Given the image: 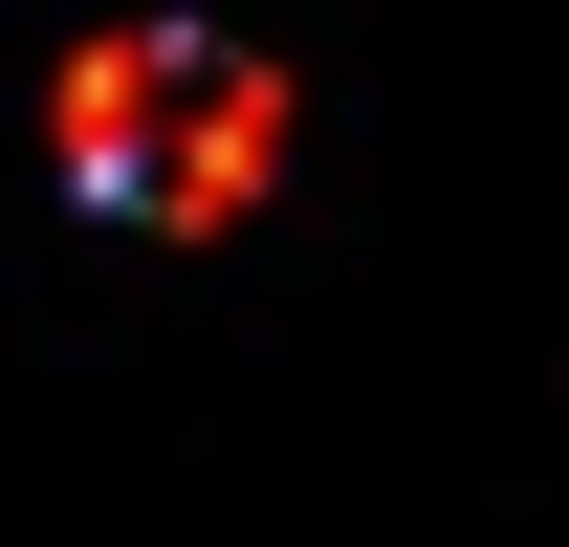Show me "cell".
<instances>
[{
  "instance_id": "cell-1",
  "label": "cell",
  "mask_w": 569,
  "mask_h": 547,
  "mask_svg": "<svg viewBox=\"0 0 569 547\" xmlns=\"http://www.w3.org/2000/svg\"><path fill=\"white\" fill-rule=\"evenodd\" d=\"M176 67H198V22H110V44H67V88H44V153H67V198H88V219H132V198H153Z\"/></svg>"
},
{
  "instance_id": "cell-2",
  "label": "cell",
  "mask_w": 569,
  "mask_h": 547,
  "mask_svg": "<svg viewBox=\"0 0 569 547\" xmlns=\"http://www.w3.org/2000/svg\"><path fill=\"white\" fill-rule=\"evenodd\" d=\"M284 176V88L241 67V44H198V67H176V132H153V198L132 219H176V241H198V219H241Z\"/></svg>"
}]
</instances>
